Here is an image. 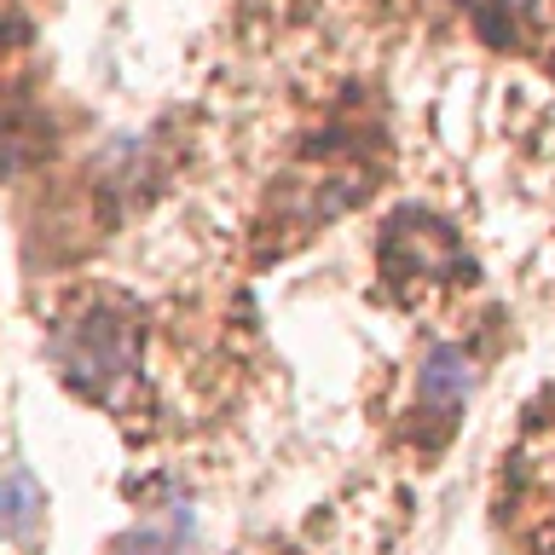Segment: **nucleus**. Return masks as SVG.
<instances>
[{"mask_svg":"<svg viewBox=\"0 0 555 555\" xmlns=\"http://www.w3.org/2000/svg\"><path fill=\"white\" fill-rule=\"evenodd\" d=\"M64 364L76 376H121L128 371V330L111 324V319H87L76 336L64 341Z\"/></svg>","mask_w":555,"mask_h":555,"instance_id":"obj_1","label":"nucleus"},{"mask_svg":"<svg viewBox=\"0 0 555 555\" xmlns=\"http://www.w3.org/2000/svg\"><path fill=\"white\" fill-rule=\"evenodd\" d=\"M468 388H475L468 359L457 353V347H440V353L428 359V371H423V411L434 416V423H451V416L463 411Z\"/></svg>","mask_w":555,"mask_h":555,"instance_id":"obj_2","label":"nucleus"},{"mask_svg":"<svg viewBox=\"0 0 555 555\" xmlns=\"http://www.w3.org/2000/svg\"><path fill=\"white\" fill-rule=\"evenodd\" d=\"M7 503H12V520H17V527H29V520H35V509H41V498H35V486L24 480V475H12V492H7Z\"/></svg>","mask_w":555,"mask_h":555,"instance_id":"obj_3","label":"nucleus"},{"mask_svg":"<svg viewBox=\"0 0 555 555\" xmlns=\"http://www.w3.org/2000/svg\"><path fill=\"white\" fill-rule=\"evenodd\" d=\"M468 7L480 12V24H492V12H503V17H509V29H515L520 17H527V12L538 7V0H468Z\"/></svg>","mask_w":555,"mask_h":555,"instance_id":"obj_4","label":"nucleus"},{"mask_svg":"<svg viewBox=\"0 0 555 555\" xmlns=\"http://www.w3.org/2000/svg\"><path fill=\"white\" fill-rule=\"evenodd\" d=\"M128 555H173V550H163V544H139V550H128Z\"/></svg>","mask_w":555,"mask_h":555,"instance_id":"obj_5","label":"nucleus"}]
</instances>
